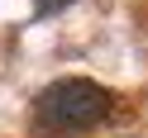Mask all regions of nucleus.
I'll return each instance as SVG.
<instances>
[{
  "label": "nucleus",
  "instance_id": "2",
  "mask_svg": "<svg viewBox=\"0 0 148 138\" xmlns=\"http://www.w3.org/2000/svg\"><path fill=\"white\" fill-rule=\"evenodd\" d=\"M62 5H72V0H38V14H53V10H62Z\"/></svg>",
  "mask_w": 148,
  "mask_h": 138
},
{
  "label": "nucleus",
  "instance_id": "1",
  "mask_svg": "<svg viewBox=\"0 0 148 138\" xmlns=\"http://www.w3.org/2000/svg\"><path fill=\"white\" fill-rule=\"evenodd\" d=\"M38 124L48 128H91L110 114V90L86 76H62L38 95Z\"/></svg>",
  "mask_w": 148,
  "mask_h": 138
}]
</instances>
